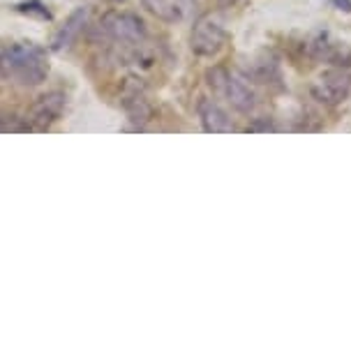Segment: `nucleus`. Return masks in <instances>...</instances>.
Segmentation results:
<instances>
[{"label":"nucleus","instance_id":"nucleus-5","mask_svg":"<svg viewBox=\"0 0 351 353\" xmlns=\"http://www.w3.org/2000/svg\"><path fill=\"white\" fill-rule=\"evenodd\" d=\"M65 97L63 92H46V95L37 97L35 104L30 106L28 113H26V125H28V130H46L51 128L58 118H61V113L65 109Z\"/></svg>","mask_w":351,"mask_h":353},{"label":"nucleus","instance_id":"nucleus-6","mask_svg":"<svg viewBox=\"0 0 351 353\" xmlns=\"http://www.w3.org/2000/svg\"><path fill=\"white\" fill-rule=\"evenodd\" d=\"M351 92V77L342 70H328L319 77V81L312 85L314 99H319L321 104L335 106L342 104Z\"/></svg>","mask_w":351,"mask_h":353},{"label":"nucleus","instance_id":"nucleus-12","mask_svg":"<svg viewBox=\"0 0 351 353\" xmlns=\"http://www.w3.org/2000/svg\"><path fill=\"white\" fill-rule=\"evenodd\" d=\"M26 118H19L12 111H0V132H26Z\"/></svg>","mask_w":351,"mask_h":353},{"label":"nucleus","instance_id":"nucleus-14","mask_svg":"<svg viewBox=\"0 0 351 353\" xmlns=\"http://www.w3.org/2000/svg\"><path fill=\"white\" fill-rule=\"evenodd\" d=\"M333 5H337V10H344V12L351 10V0H333Z\"/></svg>","mask_w":351,"mask_h":353},{"label":"nucleus","instance_id":"nucleus-11","mask_svg":"<svg viewBox=\"0 0 351 353\" xmlns=\"http://www.w3.org/2000/svg\"><path fill=\"white\" fill-rule=\"evenodd\" d=\"M252 77L261 83H277L280 81V68H277L275 58H263V61H257L252 68Z\"/></svg>","mask_w":351,"mask_h":353},{"label":"nucleus","instance_id":"nucleus-2","mask_svg":"<svg viewBox=\"0 0 351 353\" xmlns=\"http://www.w3.org/2000/svg\"><path fill=\"white\" fill-rule=\"evenodd\" d=\"M208 85L217 95L224 97L236 111L250 113L254 109V90L250 88L248 79L229 72L227 68H213L208 72Z\"/></svg>","mask_w":351,"mask_h":353},{"label":"nucleus","instance_id":"nucleus-7","mask_svg":"<svg viewBox=\"0 0 351 353\" xmlns=\"http://www.w3.org/2000/svg\"><path fill=\"white\" fill-rule=\"evenodd\" d=\"M199 118H201L203 130L210 134H224V132H234V121L229 118V113L222 109L220 104H215L213 99H201L197 106Z\"/></svg>","mask_w":351,"mask_h":353},{"label":"nucleus","instance_id":"nucleus-4","mask_svg":"<svg viewBox=\"0 0 351 353\" xmlns=\"http://www.w3.org/2000/svg\"><path fill=\"white\" fill-rule=\"evenodd\" d=\"M227 30L222 28V23H217L213 17H201L192 28L190 46L197 56H215L222 51V46L227 44Z\"/></svg>","mask_w":351,"mask_h":353},{"label":"nucleus","instance_id":"nucleus-1","mask_svg":"<svg viewBox=\"0 0 351 353\" xmlns=\"http://www.w3.org/2000/svg\"><path fill=\"white\" fill-rule=\"evenodd\" d=\"M49 74L46 51L37 44H14L0 51V79L21 85H37Z\"/></svg>","mask_w":351,"mask_h":353},{"label":"nucleus","instance_id":"nucleus-10","mask_svg":"<svg viewBox=\"0 0 351 353\" xmlns=\"http://www.w3.org/2000/svg\"><path fill=\"white\" fill-rule=\"evenodd\" d=\"M123 106H125V111H128V116L139 125L148 123L150 116H153V106L148 104V99H146L139 90L128 92L123 99Z\"/></svg>","mask_w":351,"mask_h":353},{"label":"nucleus","instance_id":"nucleus-15","mask_svg":"<svg viewBox=\"0 0 351 353\" xmlns=\"http://www.w3.org/2000/svg\"><path fill=\"white\" fill-rule=\"evenodd\" d=\"M104 3H123V0H104Z\"/></svg>","mask_w":351,"mask_h":353},{"label":"nucleus","instance_id":"nucleus-9","mask_svg":"<svg viewBox=\"0 0 351 353\" xmlns=\"http://www.w3.org/2000/svg\"><path fill=\"white\" fill-rule=\"evenodd\" d=\"M86 19H88V10H77L72 12L70 19L65 21L61 28H58L56 37H54V49L56 51H63V49H70L74 44V39L81 35L83 26H86Z\"/></svg>","mask_w":351,"mask_h":353},{"label":"nucleus","instance_id":"nucleus-3","mask_svg":"<svg viewBox=\"0 0 351 353\" xmlns=\"http://www.w3.org/2000/svg\"><path fill=\"white\" fill-rule=\"evenodd\" d=\"M99 26L114 42L125 46H141L148 35L143 19H139V14H132V12H107Z\"/></svg>","mask_w":351,"mask_h":353},{"label":"nucleus","instance_id":"nucleus-8","mask_svg":"<svg viewBox=\"0 0 351 353\" xmlns=\"http://www.w3.org/2000/svg\"><path fill=\"white\" fill-rule=\"evenodd\" d=\"M143 8L160 21L176 23L188 17V10L192 5L190 0H143Z\"/></svg>","mask_w":351,"mask_h":353},{"label":"nucleus","instance_id":"nucleus-13","mask_svg":"<svg viewBox=\"0 0 351 353\" xmlns=\"http://www.w3.org/2000/svg\"><path fill=\"white\" fill-rule=\"evenodd\" d=\"M275 128L270 125L268 121H263V123H254V125H250L248 132H273Z\"/></svg>","mask_w":351,"mask_h":353}]
</instances>
